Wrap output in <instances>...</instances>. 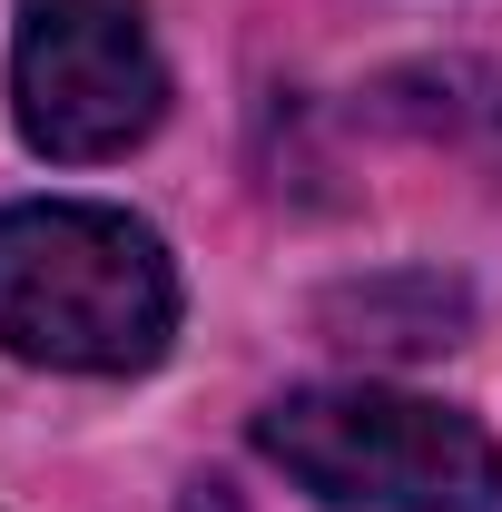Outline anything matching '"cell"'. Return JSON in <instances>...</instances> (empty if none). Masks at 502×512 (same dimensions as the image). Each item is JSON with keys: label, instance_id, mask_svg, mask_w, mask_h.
Instances as JSON below:
<instances>
[{"label": "cell", "instance_id": "3957f363", "mask_svg": "<svg viewBox=\"0 0 502 512\" xmlns=\"http://www.w3.org/2000/svg\"><path fill=\"white\" fill-rule=\"evenodd\" d=\"M10 119L40 158H128L168 119V60L138 0H20L10 30Z\"/></svg>", "mask_w": 502, "mask_h": 512}, {"label": "cell", "instance_id": "7a4b0ae2", "mask_svg": "<svg viewBox=\"0 0 502 512\" xmlns=\"http://www.w3.org/2000/svg\"><path fill=\"white\" fill-rule=\"evenodd\" d=\"M256 453L345 512H493L502 444L434 394L404 384H306L256 414Z\"/></svg>", "mask_w": 502, "mask_h": 512}, {"label": "cell", "instance_id": "6da1fadb", "mask_svg": "<svg viewBox=\"0 0 502 512\" xmlns=\"http://www.w3.org/2000/svg\"><path fill=\"white\" fill-rule=\"evenodd\" d=\"M178 335L168 247L119 207H0V345L50 375H148Z\"/></svg>", "mask_w": 502, "mask_h": 512}]
</instances>
